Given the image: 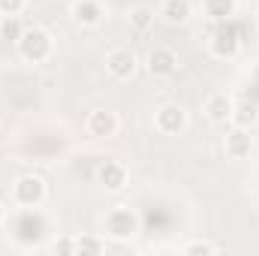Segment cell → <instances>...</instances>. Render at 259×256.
Here are the masks:
<instances>
[{
  "instance_id": "6da1fadb",
  "label": "cell",
  "mask_w": 259,
  "mask_h": 256,
  "mask_svg": "<svg viewBox=\"0 0 259 256\" xmlns=\"http://www.w3.org/2000/svg\"><path fill=\"white\" fill-rule=\"evenodd\" d=\"M15 49H18V55H21V61H27V64H46L49 58H52V52H55V39H52V33L46 30V27H24V33H21V39L15 42Z\"/></svg>"
},
{
  "instance_id": "7a4b0ae2",
  "label": "cell",
  "mask_w": 259,
  "mask_h": 256,
  "mask_svg": "<svg viewBox=\"0 0 259 256\" xmlns=\"http://www.w3.org/2000/svg\"><path fill=\"white\" fill-rule=\"evenodd\" d=\"M49 196V184L42 175H33V172H24L12 181V202L21 205L24 211H36Z\"/></svg>"
},
{
  "instance_id": "3957f363",
  "label": "cell",
  "mask_w": 259,
  "mask_h": 256,
  "mask_svg": "<svg viewBox=\"0 0 259 256\" xmlns=\"http://www.w3.org/2000/svg\"><path fill=\"white\" fill-rule=\"evenodd\" d=\"M241 46H244V27L235 24V18L220 21L217 30H214L211 39H208L211 55H214V58H223V61H226V58H235V55L241 52Z\"/></svg>"
},
{
  "instance_id": "277c9868",
  "label": "cell",
  "mask_w": 259,
  "mask_h": 256,
  "mask_svg": "<svg viewBox=\"0 0 259 256\" xmlns=\"http://www.w3.org/2000/svg\"><path fill=\"white\" fill-rule=\"evenodd\" d=\"M139 226H142V220H139V214L130 205H115L103 217V232H106V238H115V241L136 238L139 235Z\"/></svg>"
},
{
  "instance_id": "5b68a950",
  "label": "cell",
  "mask_w": 259,
  "mask_h": 256,
  "mask_svg": "<svg viewBox=\"0 0 259 256\" xmlns=\"http://www.w3.org/2000/svg\"><path fill=\"white\" fill-rule=\"evenodd\" d=\"M187 109L181 103H163L157 112H154V130L160 136H181L187 130Z\"/></svg>"
},
{
  "instance_id": "8992f818",
  "label": "cell",
  "mask_w": 259,
  "mask_h": 256,
  "mask_svg": "<svg viewBox=\"0 0 259 256\" xmlns=\"http://www.w3.org/2000/svg\"><path fill=\"white\" fill-rule=\"evenodd\" d=\"M103 64H106V72L115 81H130L136 75V69H139V58H136V52L130 46H115V49H109Z\"/></svg>"
},
{
  "instance_id": "52a82bcc",
  "label": "cell",
  "mask_w": 259,
  "mask_h": 256,
  "mask_svg": "<svg viewBox=\"0 0 259 256\" xmlns=\"http://www.w3.org/2000/svg\"><path fill=\"white\" fill-rule=\"evenodd\" d=\"M145 69L151 78L163 81V78H172L178 72V52L169 49V46H154L148 55H145Z\"/></svg>"
},
{
  "instance_id": "ba28073f",
  "label": "cell",
  "mask_w": 259,
  "mask_h": 256,
  "mask_svg": "<svg viewBox=\"0 0 259 256\" xmlns=\"http://www.w3.org/2000/svg\"><path fill=\"white\" fill-rule=\"evenodd\" d=\"M84 130L91 139H112L121 130V118L112 109H91L84 118Z\"/></svg>"
},
{
  "instance_id": "9c48e42d",
  "label": "cell",
  "mask_w": 259,
  "mask_h": 256,
  "mask_svg": "<svg viewBox=\"0 0 259 256\" xmlns=\"http://www.w3.org/2000/svg\"><path fill=\"white\" fill-rule=\"evenodd\" d=\"M202 112L211 124H232V112H235V100L226 94V91H214L205 97L202 103Z\"/></svg>"
},
{
  "instance_id": "30bf717a",
  "label": "cell",
  "mask_w": 259,
  "mask_h": 256,
  "mask_svg": "<svg viewBox=\"0 0 259 256\" xmlns=\"http://www.w3.org/2000/svg\"><path fill=\"white\" fill-rule=\"evenodd\" d=\"M97 181H100V187L109 193H121L127 187L130 181V172L124 163H118V160H103L100 163V169H97Z\"/></svg>"
},
{
  "instance_id": "8fae6325",
  "label": "cell",
  "mask_w": 259,
  "mask_h": 256,
  "mask_svg": "<svg viewBox=\"0 0 259 256\" xmlns=\"http://www.w3.org/2000/svg\"><path fill=\"white\" fill-rule=\"evenodd\" d=\"M223 151H226V157L229 160H247L250 154H253V136H250V130H229L226 136H223Z\"/></svg>"
},
{
  "instance_id": "7c38bea8",
  "label": "cell",
  "mask_w": 259,
  "mask_h": 256,
  "mask_svg": "<svg viewBox=\"0 0 259 256\" xmlns=\"http://www.w3.org/2000/svg\"><path fill=\"white\" fill-rule=\"evenodd\" d=\"M69 15H72V24H78V27H97L103 21L106 9L100 0H72Z\"/></svg>"
},
{
  "instance_id": "4fadbf2b",
  "label": "cell",
  "mask_w": 259,
  "mask_h": 256,
  "mask_svg": "<svg viewBox=\"0 0 259 256\" xmlns=\"http://www.w3.org/2000/svg\"><path fill=\"white\" fill-rule=\"evenodd\" d=\"M193 15V3L190 0H163L160 3V18L166 24H187Z\"/></svg>"
},
{
  "instance_id": "5bb4252c",
  "label": "cell",
  "mask_w": 259,
  "mask_h": 256,
  "mask_svg": "<svg viewBox=\"0 0 259 256\" xmlns=\"http://www.w3.org/2000/svg\"><path fill=\"white\" fill-rule=\"evenodd\" d=\"M235 9H238V0H205V15L217 24L235 18Z\"/></svg>"
},
{
  "instance_id": "9a60e30c",
  "label": "cell",
  "mask_w": 259,
  "mask_h": 256,
  "mask_svg": "<svg viewBox=\"0 0 259 256\" xmlns=\"http://www.w3.org/2000/svg\"><path fill=\"white\" fill-rule=\"evenodd\" d=\"M232 124L241 130H250L259 124V106L256 103H235V112H232Z\"/></svg>"
},
{
  "instance_id": "2e32d148",
  "label": "cell",
  "mask_w": 259,
  "mask_h": 256,
  "mask_svg": "<svg viewBox=\"0 0 259 256\" xmlns=\"http://www.w3.org/2000/svg\"><path fill=\"white\" fill-rule=\"evenodd\" d=\"M154 9L151 6H133L130 9V27L136 30V33H148L151 27H154Z\"/></svg>"
},
{
  "instance_id": "e0dca14e",
  "label": "cell",
  "mask_w": 259,
  "mask_h": 256,
  "mask_svg": "<svg viewBox=\"0 0 259 256\" xmlns=\"http://www.w3.org/2000/svg\"><path fill=\"white\" fill-rule=\"evenodd\" d=\"M21 33H24V27H21V21H18V15H6V18H0V39L3 42H18L21 39Z\"/></svg>"
},
{
  "instance_id": "ac0fdd59",
  "label": "cell",
  "mask_w": 259,
  "mask_h": 256,
  "mask_svg": "<svg viewBox=\"0 0 259 256\" xmlns=\"http://www.w3.org/2000/svg\"><path fill=\"white\" fill-rule=\"evenodd\" d=\"M217 250H220L217 244H211V241H202V238L187 241V244L181 247V253H184V256H214Z\"/></svg>"
},
{
  "instance_id": "d6986e66",
  "label": "cell",
  "mask_w": 259,
  "mask_h": 256,
  "mask_svg": "<svg viewBox=\"0 0 259 256\" xmlns=\"http://www.w3.org/2000/svg\"><path fill=\"white\" fill-rule=\"evenodd\" d=\"M106 250V241H100V238H91V235H81V238H75V253H103Z\"/></svg>"
},
{
  "instance_id": "ffe728a7",
  "label": "cell",
  "mask_w": 259,
  "mask_h": 256,
  "mask_svg": "<svg viewBox=\"0 0 259 256\" xmlns=\"http://www.w3.org/2000/svg\"><path fill=\"white\" fill-rule=\"evenodd\" d=\"M27 6V0H0V15H21V9Z\"/></svg>"
},
{
  "instance_id": "44dd1931",
  "label": "cell",
  "mask_w": 259,
  "mask_h": 256,
  "mask_svg": "<svg viewBox=\"0 0 259 256\" xmlns=\"http://www.w3.org/2000/svg\"><path fill=\"white\" fill-rule=\"evenodd\" d=\"M55 253H75V238H64V241H55L52 244Z\"/></svg>"
},
{
  "instance_id": "7402d4cb",
  "label": "cell",
  "mask_w": 259,
  "mask_h": 256,
  "mask_svg": "<svg viewBox=\"0 0 259 256\" xmlns=\"http://www.w3.org/2000/svg\"><path fill=\"white\" fill-rule=\"evenodd\" d=\"M3 223H6V205L0 202V226H3Z\"/></svg>"
}]
</instances>
